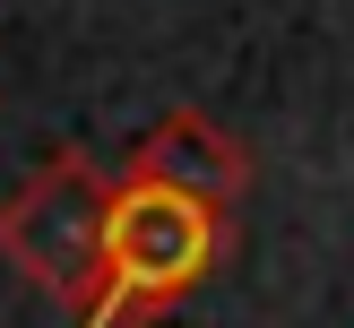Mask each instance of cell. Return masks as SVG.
Here are the masks:
<instances>
[{
	"instance_id": "1",
	"label": "cell",
	"mask_w": 354,
	"mask_h": 328,
	"mask_svg": "<svg viewBox=\"0 0 354 328\" xmlns=\"http://www.w3.org/2000/svg\"><path fill=\"white\" fill-rule=\"evenodd\" d=\"M225 242H234V207H207V199H182V190H156V182L121 173L104 276L86 293L78 328H147L165 311H182L216 276Z\"/></svg>"
},
{
	"instance_id": "2",
	"label": "cell",
	"mask_w": 354,
	"mask_h": 328,
	"mask_svg": "<svg viewBox=\"0 0 354 328\" xmlns=\"http://www.w3.org/2000/svg\"><path fill=\"white\" fill-rule=\"evenodd\" d=\"M113 199H121V182L95 155H78V147L44 155L0 207V259L35 293L86 311V293L104 276V242H113Z\"/></svg>"
},
{
	"instance_id": "3",
	"label": "cell",
	"mask_w": 354,
	"mask_h": 328,
	"mask_svg": "<svg viewBox=\"0 0 354 328\" xmlns=\"http://www.w3.org/2000/svg\"><path fill=\"white\" fill-rule=\"evenodd\" d=\"M130 182L182 190V199H207V207H234L242 190H251V155H242V138L225 130V121H207V113L182 104V113H165L147 138H138Z\"/></svg>"
}]
</instances>
